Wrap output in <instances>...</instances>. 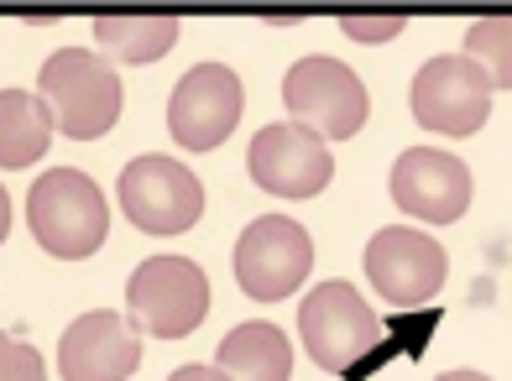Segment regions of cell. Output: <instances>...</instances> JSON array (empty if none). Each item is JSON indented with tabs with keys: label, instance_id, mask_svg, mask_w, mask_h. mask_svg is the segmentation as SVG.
Returning a JSON list of instances; mask_svg holds the SVG:
<instances>
[{
	"label": "cell",
	"instance_id": "obj_7",
	"mask_svg": "<svg viewBox=\"0 0 512 381\" xmlns=\"http://www.w3.org/2000/svg\"><path fill=\"white\" fill-rule=\"evenodd\" d=\"M298 335H304L309 361L324 371H351L366 350H377L382 319L371 314V303L351 288V282H319L298 308Z\"/></svg>",
	"mask_w": 512,
	"mask_h": 381
},
{
	"label": "cell",
	"instance_id": "obj_16",
	"mask_svg": "<svg viewBox=\"0 0 512 381\" xmlns=\"http://www.w3.org/2000/svg\"><path fill=\"white\" fill-rule=\"evenodd\" d=\"M95 42L121 63H152L173 53L178 16H95Z\"/></svg>",
	"mask_w": 512,
	"mask_h": 381
},
{
	"label": "cell",
	"instance_id": "obj_19",
	"mask_svg": "<svg viewBox=\"0 0 512 381\" xmlns=\"http://www.w3.org/2000/svg\"><path fill=\"white\" fill-rule=\"evenodd\" d=\"M408 27V16H356V11H345L340 16V32L345 37H356V42H387V37H398Z\"/></svg>",
	"mask_w": 512,
	"mask_h": 381
},
{
	"label": "cell",
	"instance_id": "obj_10",
	"mask_svg": "<svg viewBox=\"0 0 512 381\" xmlns=\"http://www.w3.org/2000/svg\"><path fill=\"white\" fill-rule=\"evenodd\" d=\"M251 183L267 188L272 199H314L335 178V157L324 147V136H314L298 121H272L251 136L246 152Z\"/></svg>",
	"mask_w": 512,
	"mask_h": 381
},
{
	"label": "cell",
	"instance_id": "obj_4",
	"mask_svg": "<svg viewBox=\"0 0 512 381\" xmlns=\"http://www.w3.org/2000/svg\"><path fill=\"white\" fill-rule=\"evenodd\" d=\"M283 105L298 126H309L324 141H345L366 126L371 115V94L356 79V68H345L330 53H309L288 68L283 79Z\"/></svg>",
	"mask_w": 512,
	"mask_h": 381
},
{
	"label": "cell",
	"instance_id": "obj_3",
	"mask_svg": "<svg viewBox=\"0 0 512 381\" xmlns=\"http://www.w3.org/2000/svg\"><path fill=\"white\" fill-rule=\"evenodd\" d=\"M126 308L142 335L183 340L209 314V277L189 256H147L126 282Z\"/></svg>",
	"mask_w": 512,
	"mask_h": 381
},
{
	"label": "cell",
	"instance_id": "obj_18",
	"mask_svg": "<svg viewBox=\"0 0 512 381\" xmlns=\"http://www.w3.org/2000/svg\"><path fill=\"white\" fill-rule=\"evenodd\" d=\"M0 381H48V366L27 340H11L0 329Z\"/></svg>",
	"mask_w": 512,
	"mask_h": 381
},
{
	"label": "cell",
	"instance_id": "obj_12",
	"mask_svg": "<svg viewBox=\"0 0 512 381\" xmlns=\"http://www.w3.org/2000/svg\"><path fill=\"white\" fill-rule=\"evenodd\" d=\"M387 188H392V204L424 225H455L471 209V194H476L471 168L439 147H408L392 162Z\"/></svg>",
	"mask_w": 512,
	"mask_h": 381
},
{
	"label": "cell",
	"instance_id": "obj_1",
	"mask_svg": "<svg viewBox=\"0 0 512 381\" xmlns=\"http://www.w3.org/2000/svg\"><path fill=\"white\" fill-rule=\"evenodd\" d=\"M37 100L53 110V126L74 141H95L121 121V74L89 47H58L37 74Z\"/></svg>",
	"mask_w": 512,
	"mask_h": 381
},
{
	"label": "cell",
	"instance_id": "obj_14",
	"mask_svg": "<svg viewBox=\"0 0 512 381\" xmlns=\"http://www.w3.org/2000/svg\"><path fill=\"white\" fill-rule=\"evenodd\" d=\"M215 366L230 381H288L293 376V345L277 324L267 319H246L236 324L215 350Z\"/></svg>",
	"mask_w": 512,
	"mask_h": 381
},
{
	"label": "cell",
	"instance_id": "obj_20",
	"mask_svg": "<svg viewBox=\"0 0 512 381\" xmlns=\"http://www.w3.org/2000/svg\"><path fill=\"white\" fill-rule=\"evenodd\" d=\"M168 381H230L220 366H178Z\"/></svg>",
	"mask_w": 512,
	"mask_h": 381
},
{
	"label": "cell",
	"instance_id": "obj_17",
	"mask_svg": "<svg viewBox=\"0 0 512 381\" xmlns=\"http://www.w3.org/2000/svg\"><path fill=\"white\" fill-rule=\"evenodd\" d=\"M465 58L486 68L492 89H512V16H481L465 27Z\"/></svg>",
	"mask_w": 512,
	"mask_h": 381
},
{
	"label": "cell",
	"instance_id": "obj_21",
	"mask_svg": "<svg viewBox=\"0 0 512 381\" xmlns=\"http://www.w3.org/2000/svg\"><path fill=\"white\" fill-rule=\"evenodd\" d=\"M6 230H11V199H6V188H0V241H6Z\"/></svg>",
	"mask_w": 512,
	"mask_h": 381
},
{
	"label": "cell",
	"instance_id": "obj_8",
	"mask_svg": "<svg viewBox=\"0 0 512 381\" xmlns=\"http://www.w3.org/2000/svg\"><path fill=\"white\" fill-rule=\"evenodd\" d=\"M492 79L465 53H439L413 74V121L439 136H476L492 115Z\"/></svg>",
	"mask_w": 512,
	"mask_h": 381
},
{
	"label": "cell",
	"instance_id": "obj_22",
	"mask_svg": "<svg viewBox=\"0 0 512 381\" xmlns=\"http://www.w3.org/2000/svg\"><path fill=\"white\" fill-rule=\"evenodd\" d=\"M434 381H492V376H481V371H445V376H434Z\"/></svg>",
	"mask_w": 512,
	"mask_h": 381
},
{
	"label": "cell",
	"instance_id": "obj_15",
	"mask_svg": "<svg viewBox=\"0 0 512 381\" xmlns=\"http://www.w3.org/2000/svg\"><path fill=\"white\" fill-rule=\"evenodd\" d=\"M53 110L27 89H0V168H27L53 141Z\"/></svg>",
	"mask_w": 512,
	"mask_h": 381
},
{
	"label": "cell",
	"instance_id": "obj_2",
	"mask_svg": "<svg viewBox=\"0 0 512 381\" xmlns=\"http://www.w3.org/2000/svg\"><path fill=\"white\" fill-rule=\"evenodd\" d=\"M27 225L37 235V246L58 261H84L105 246L110 230V204L100 194V183L79 168H53L32 183L27 194Z\"/></svg>",
	"mask_w": 512,
	"mask_h": 381
},
{
	"label": "cell",
	"instance_id": "obj_9",
	"mask_svg": "<svg viewBox=\"0 0 512 381\" xmlns=\"http://www.w3.org/2000/svg\"><path fill=\"white\" fill-rule=\"evenodd\" d=\"M450 256L434 235L413 225H387L366 241V282L387 308H424L439 298Z\"/></svg>",
	"mask_w": 512,
	"mask_h": 381
},
{
	"label": "cell",
	"instance_id": "obj_6",
	"mask_svg": "<svg viewBox=\"0 0 512 381\" xmlns=\"http://www.w3.org/2000/svg\"><path fill=\"white\" fill-rule=\"evenodd\" d=\"M230 267H236V282H241L246 298L277 303V298H293L298 282H309L314 241L298 220H288V214H262V220H251L241 230Z\"/></svg>",
	"mask_w": 512,
	"mask_h": 381
},
{
	"label": "cell",
	"instance_id": "obj_5",
	"mask_svg": "<svg viewBox=\"0 0 512 381\" xmlns=\"http://www.w3.org/2000/svg\"><path fill=\"white\" fill-rule=\"evenodd\" d=\"M115 199H121L126 220L136 230L183 235V230H194V220L204 214V183L194 178V168H183L178 157L142 152V157H131L121 168Z\"/></svg>",
	"mask_w": 512,
	"mask_h": 381
},
{
	"label": "cell",
	"instance_id": "obj_11",
	"mask_svg": "<svg viewBox=\"0 0 512 381\" xmlns=\"http://www.w3.org/2000/svg\"><path fill=\"white\" fill-rule=\"evenodd\" d=\"M246 110L241 74L225 63H194L189 74L173 84L168 100V131L183 152H215L220 141L236 131Z\"/></svg>",
	"mask_w": 512,
	"mask_h": 381
},
{
	"label": "cell",
	"instance_id": "obj_13",
	"mask_svg": "<svg viewBox=\"0 0 512 381\" xmlns=\"http://www.w3.org/2000/svg\"><path fill=\"white\" fill-rule=\"evenodd\" d=\"M136 366H142V340L110 308L79 314L58 340V376L63 381H126Z\"/></svg>",
	"mask_w": 512,
	"mask_h": 381
}]
</instances>
